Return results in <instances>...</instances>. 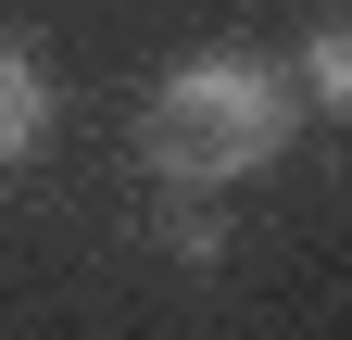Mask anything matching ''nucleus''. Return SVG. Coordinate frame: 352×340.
Returning <instances> with one entry per match:
<instances>
[{
  "label": "nucleus",
  "instance_id": "f257e3e1",
  "mask_svg": "<svg viewBox=\"0 0 352 340\" xmlns=\"http://www.w3.org/2000/svg\"><path fill=\"white\" fill-rule=\"evenodd\" d=\"M289 139V89L264 76L252 51H201V63H176L151 114H139V151H151V177L176 189H227V177H264Z\"/></svg>",
  "mask_w": 352,
  "mask_h": 340
},
{
  "label": "nucleus",
  "instance_id": "7ed1b4c3",
  "mask_svg": "<svg viewBox=\"0 0 352 340\" xmlns=\"http://www.w3.org/2000/svg\"><path fill=\"white\" fill-rule=\"evenodd\" d=\"M302 89H315V101H327V114H340V101H352V25H340V13H327V25H315V38H302Z\"/></svg>",
  "mask_w": 352,
  "mask_h": 340
},
{
  "label": "nucleus",
  "instance_id": "f03ea898",
  "mask_svg": "<svg viewBox=\"0 0 352 340\" xmlns=\"http://www.w3.org/2000/svg\"><path fill=\"white\" fill-rule=\"evenodd\" d=\"M38 139H51V76L25 51H0V164H25Z\"/></svg>",
  "mask_w": 352,
  "mask_h": 340
}]
</instances>
